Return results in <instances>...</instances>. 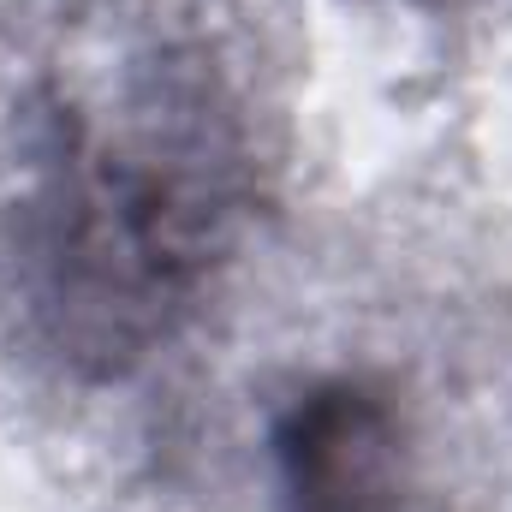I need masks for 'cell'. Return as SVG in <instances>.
Here are the masks:
<instances>
[{"label":"cell","instance_id":"cell-1","mask_svg":"<svg viewBox=\"0 0 512 512\" xmlns=\"http://www.w3.org/2000/svg\"><path fill=\"white\" fill-rule=\"evenodd\" d=\"M209 126H137L126 137H78L42 203V304L66 352L102 364L137 358L191 304L215 227L221 161Z\"/></svg>","mask_w":512,"mask_h":512},{"label":"cell","instance_id":"cell-2","mask_svg":"<svg viewBox=\"0 0 512 512\" xmlns=\"http://www.w3.org/2000/svg\"><path fill=\"white\" fill-rule=\"evenodd\" d=\"M286 512H382L393 495L399 429L382 399L334 382L292 405L274 435Z\"/></svg>","mask_w":512,"mask_h":512}]
</instances>
